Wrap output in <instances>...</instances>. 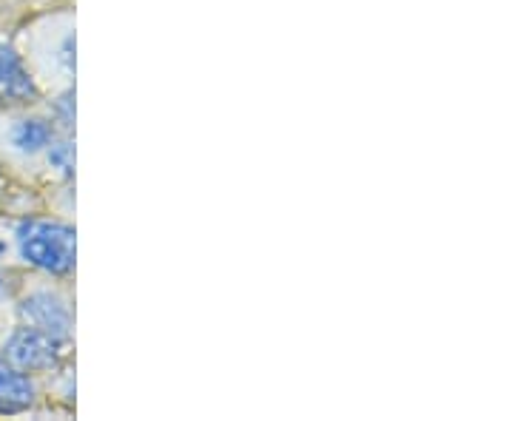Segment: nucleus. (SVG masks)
<instances>
[{
	"instance_id": "f257e3e1",
	"label": "nucleus",
	"mask_w": 512,
	"mask_h": 421,
	"mask_svg": "<svg viewBox=\"0 0 512 421\" xmlns=\"http://www.w3.org/2000/svg\"><path fill=\"white\" fill-rule=\"evenodd\" d=\"M18 257L46 276H69L74 271V228L52 217H26L15 225Z\"/></svg>"
},
{
	"instance_id": "f03ea898",
	"label": "nucleus",
	"mask_w": 512,
	"mask_h": 421,
	"mask_svg": "<svg viewBox=\"0 0 512 421\" xmlns=\"http://www.w3.org/2000/svg\"><path fill=\"white\" fill-rule=\"evenodd\" d=\"M69 345L46 336L32 325H18L3 342V359L26 373H52L60 367Z\"/></svg>"
},
{
	"instance_id": "7ed1b4c3",
	"label": "nucleus",
	"mask_w": 512,
	"mask_h": 421,
	"mask_svg": "<svg viewBox=\"0 0 512 421\" xmlns=\"http://www.w3.org/2000/svg\"><path fill=\"white\" fill-rule=\"evenodd\" d=\"M18 316L23 325L43 330L46 336L57 339L60 345L72 348L74 313L63 293L52 291V288H37V291L26 293L18 302Z\"/></svg>"
},
{
	"instance_id": "20e7f679",
	"label": "nucleus",
	"mask_w": 512,
	"mask_h": 421,
	"mask_svg": "<svg viewBox=\"0 0 512 421\" xmlns=\"http://www.w3.org/2000/svg\"><path fill=\"white\" fill-rule=\"evenodd\" d=\"M40 92H37L35 77L29 74L23 57L0 43V103H9V106H26V103H35Z\"/></svg>"
},
{
	"instance_id": "39448f33",
	"label": "nucleus",
	"mask_w": 512,
	"mask_h": 421,
	"mask_svg": "<svg viewBox=\"0 0 512 421\" xmlns=\"http://www.w3.org/2000/svg\"><path fill=\"white\" fill-rule=\"evenodd\" d=\"M37 404L35 379L0 356V416H20Z\"/></svg>"
},
{
	"instance_id": "423d86ee",
	"label": "nucleus",
	"mask_w": 512,
	"mask_h": 421,
	"mask_svg": "<svg viewBox=\"0 0 512 421\" xmlns=\"http://www.w3.org/2000/svg\"><path fill=\"white\" fill-rule=\"evenodd\" d=\"M57 137V126L52 123V117H43V114H26L18 117L9 129V146L12 151H18L20 157H43L49 143Z\"/></svg>"
},
{
	"instance_id": "0eeeda50",
	"label": "nucleus",
	"mask_w": 512,
	"mask_h": 421,
	"mask_svg": "<svg viewBox=\"0 0 512 421\" xmlns=\"http://www.w3.org/2000/svg\"><path fill=\"white\" fill-rule=\"evenodd\" d=\"M46 165L55 171L60 180H72L74 177V140L72 134L57 131V137L46 148Z\"/></svg>"
},
{
	"instance_id": "6e6552de",
	"label": "nucleus",
	"mask_w": 512,
	"mask_h": 421,
	"mask_svg": "<svg viewBox=\"0 0 512 421\" xmlns=\"http://www.w3.org/2000/svg\"><path fill=\"white\" fill-rule=\"evenodd\" d=\"M52 123L57 126V131L63 134H72L74 131V89H63L52 100Z\"/></svg>"
},
{
	"instance_id": "1a4fd4ad",
	"label": "nucleus",
	"mask_w": 512,
	"mask_h": 421,
	"mask_svg": "<svg viewBox=\"0 0 512 421\" xmlns=\"http://www.w3.org/2000/svg\"><path fill=\"white\" fill-rule=\"evenodd\" d=\"M9 293H12V288H9V279L0 274V308L6 305V299H9Z\"/></svg>"
}]
</instances>
